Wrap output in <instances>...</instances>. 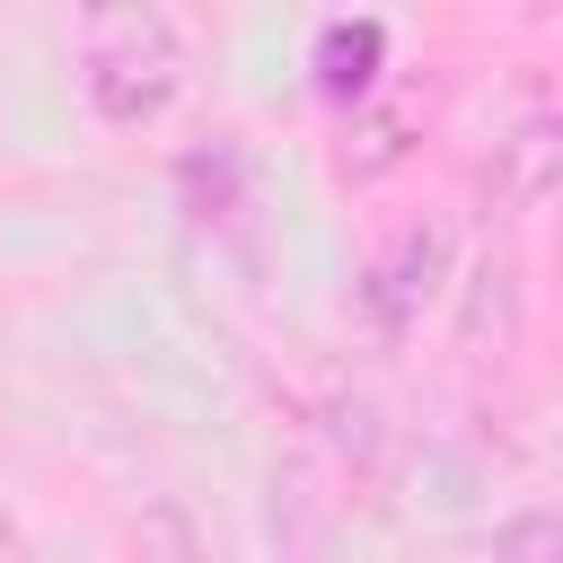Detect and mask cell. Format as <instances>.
<instances>
[{
	"instance_id": "cell-1",
	"label": "cell",
	"mask_w": 563,
	"mask_h": 563,
	"mask_svg": "<svg viewBox=\"0 0 563 563\" xmlns=\"http://www.w3.org/2000/svg\"><path fill=\"white\" fill-rule=\"evenodd\" d=\"M79 88L106 123H150L185 88V35L167 9H97L79 18Z\"/></svg>"
},
{
	"instance_id": "cell-2",
	"label": "cell",
	"mask_w": 563,
	"mask_h": 563,
	"mask_svg": "<svg viewBox=\"0 0 563 563\" xmlns=\"http://www.w3.org/2000/svg\"><path fill=\"white\" fill-rule=\"evenodd\" d=\"M493 554H510V563H554V519H545V510L510 519V528L493 537Z\"/></svg>"
},
{
	"instance_id": "cell-3",
	"label": "cell",
	"mask_w": 563,
	"mask_h": 563,
	"mask_svg": "<svg viewBox=\"0 0 563 563\" xmlns=\"http://www.w3.org/2000/svg\"><path fill=\"white\" fill-rule=\"evenodd\" d=\"M150 537H158V563H194V545H185V528H176V519H167V510H158V519H150Z\"/></svg>"
}]
</instances>
